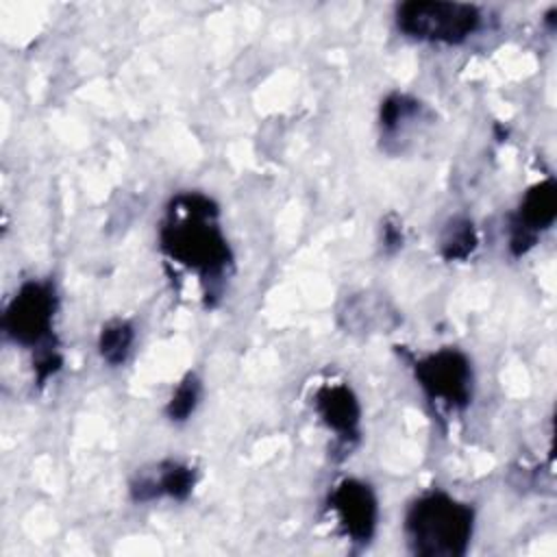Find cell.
<instances>
[{
	"label": "cell",
	"mask_w": 557,
	"mask_h": 557,
	"mask_svg": "<svg viewBox=\"0 0 557 557\" xmlns=\"http://www.w3.org/2000/svg\"><path fill=\"white\" fill-rule=\"evenodd\" d=\"M61 368H63V355L59 350V344L33 352V372L39 387H44L52 376H57Z\"/></svg>",
	"instance_id": "obj_14"
},
{
	"label": "cell",
	"mask_w": 557,
	"mask_h": 557,
	"mask_svg": "<svg viewBox=\"0 0 557 557\" xmlns=\"http://www.w3.org/2000/svg\"><path fill=\"white\" fill-rule=\"evenodd\" d=\"M422 111H424V104L418 98L400 91L387 94L379 107L381 137L392 139L403 135L409 126H413L422 117Z\"/></svg>",
	"instance_id": "obj_10"
},
{
	"label": "cell",
	"mask_w": 557,
	"mask_h": 557,
	"mask_svg": "<svg viewBox=\"0 0 557 557\" xmlns=\"http://www.w3.org/2000/svg\"><path fill=\"white\" fill-rule=\"evenodd\" d=\"M326 509L337 518L342 533L355 544H368L376 533L379 500L374 490L355 476L342 479L326 498Z\"/></svg>",
	"instance_id": "obj_6"
},
{
	"label": "cell",
	"mask_w": 557,
	"mask_h": 557,
	"mask_svg": "<svg viewBox=\"0 0 557 557\" xmlns=\"http://www.w3.org/2000/svg\"><path fill=\"white\" fill-rule=\"evenodd\" d=\"M479 246L476 226L468 218H453L446 222L440 237V255L444 261H463Z\"/></svg>",
	"instance_id": "obj_12"
},
{
	"label": "cell",
	"mask_w": 557,
	"mask_h": 557,
	"mask_svg": "<svg viewBox=\"0 0 557 557\" xmlns=\"http://www.w3.org/2000/svg\"><path fill=\"white\" fill-rule=\"evenodd\" d=\"M59 294L52 278H28L9 298L2 311V333L15 346L30 352L54 346V318Z\"/></svg>",
	"instance_id": "obj_4"
},
{
	"label": "cell",
	"mask_w": 557,
	"mask_h": 557,
	"mask_svg": "<svg viewBox=\"0 0 557 557\" xmlns=\"http://www.w3.org/2000/svg\"><path fill=\"white\" fill-rule=\"evenodd\" d=\"M135 344V326L128 320H109L98 333V355L111 366H124Z\"/></svg>",
	"instance_id": "obj_11"
},
{
	"label": "cell",
	"mask_w": 557,
	"mask_h": 557,
	"mask_svg": "<svg viewBox=\"0 0 557 557\" xmlns=\"http://www.w3.org/2000/svg\"><path fill=\"white\" fill-rule=\"evenodd\" d=\"M398 30L416 41L459 46L483 26V11L470 2L407 0L394 11Z\"/></svg>",
	"instance_id": "obj_3"
},
{
	"label": "cell",
	"mask_w": 557,
	"mask_h": 557,
	"mask_svg": "<svg viewBox=\"0 0 557 557\" xmlns=\"http://www.w3.org/2000/svg\"><path fill=\"white\" fill-rule=\"evenodd\" d=\"M403 531L413 555L461 557L474 535V507L444 490H429L409 503Z\"/></svg>",
	"instance_id": "obj_2"
},
{
	"label": "cell",
	"mask_w": 557,
	"mask_h": 557,
	"mask_svg": "<svg viewBox=\"0 0 557 557\" xmlns=\"http://www.w3.org/2000/svg\"><path fill=\"white\" fill-rule=\"evenodd\" d=\"M557 218V185L553 178L531 185L509 215V252L524 257Z\"/></svg>",
	"instance_id": "obj_7"
},
{
	"label": "cell",
	"mask_w": 557,
	"mask_h": 557,
	"mask_svg": "<svg viewBox=\"0 0 557 557\" xmlns=\"http://www.w3.org/2000/svg\"><path fill=\"white\" fill-rule=\"evenodd\" d=\"M413 379L431 405L461 411L472 400L474 370L470 357L453 346L437 348L411 361Z\"/></svg>",
	"instance_id": "obj_5"
},
{
	"label": "cell",
	"mask_w": 557,
	"mask_h": 557,
	"mask_svg": "<svg viewBox=\"0 0 557 557\" xmlns=\"http://www.w3.org/2000/svg\"><path fill=\"white\" fill-rule=\"evenodd\" d=\"M202 398V383L198 379L196 372H187L174 387V392L170 394L168 403H165V418L170 422H187L194 411L198 409Z\"/></svg>",
	"instance_id": "obj_13"
},
{
	"label": "cell",
	"mask_w": 557,
	"mask_h": 557,
	"mask_svg": "<svg viewBox=\"0 0 557 557\" xmlns=\"http://www.w3.org/2000/svg\"><path fill=\"white\" fill-rule=\"evenodd\" d=\"M313 411L348 453L361 435V403L348 383H322L311 396Z\"/></svg>",
	"instance_id": "obj_8"
},
{
	"label": "cell",
	"mask_w": 557,
	"mask_h": 557,
	"mask_svg": "<svg viewBox=\"0 0 557 557\" xmlns=\"http://www.w3.org/2000/svg\"><path fill=\"white\" fill-rule=\"evenodd\" d=\"M381 242H383V250L387 255L396 252L403 248V242H405V235H403V226L400 222L389 215L387 220H383V226H381Z\"/></svg>",
	"instance_id": "obj_15"
},
{
	"label": "cell",
	"mask_w": 557,
	"mask_h": 557,
	"mask_svg": "<svg viewBox=\"0 0 557 557\" xmlns=\"http://www.w3.org/2000/svg\"><path fill=\"white\" fill-rule=\"evenodd\" d=\"M159 248L172 263L196 272L205 283L222 281L233 265L220 209L200 191L172 196L159 224Z\"/></svg>",
	"instance_id": "obj_1"
},
{
	"label": "cell",
	"mask_w": 557,
	"mask_h": 557,
	"mask_svg": "<svg viewBox=\"0 0 557 557\" xmlns=\"http://www.w3.org/2000/svg\"><path fill=\"white\" fill-rule=\"evenodd\" d=\"M198 483V472L194 466L181 459H163L150 468L139 470L131 485V498L135 503H152L159 498L187 500Z\"/></svg>",
	"instance_id": "obj_9"
}]
</instances>
